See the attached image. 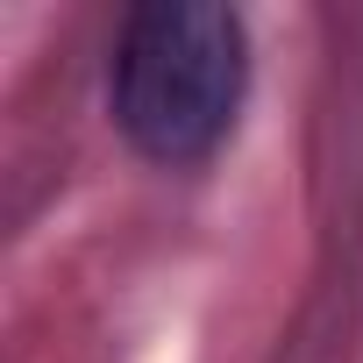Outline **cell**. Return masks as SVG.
<instances>
[{
	"label": "cell",
	"instance_id": "cell-1",
	"mask_svg": "<svg viewBox=\"0 0 363 363\" xmlns=\"http://www.w3.org/2000/svg\"><path fill=\"white\" fill-rule=\"evenodd\" d=\"M114 121L157 164H200L242 107L250 36L214 0H143L114 43Z\"/></svg>",
	"mask_w": 363,
	"mask_h": 363
}]
</instances>
